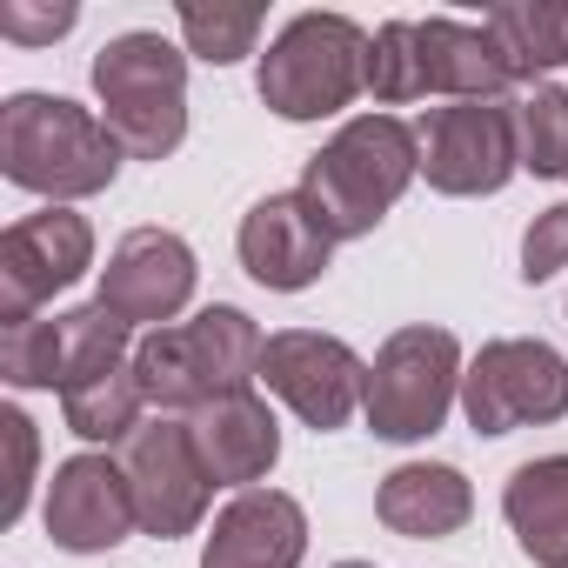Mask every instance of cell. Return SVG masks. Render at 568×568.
<instances>
[{
  "mask_svg": "<svg viewBox=\"0 0 568 568\" xmlns=\"http://www.w3.org/2000/svg\"><path fill=\"white\" fill-rule=\"evenodd\" d=\"M375 515L402 541H448L475 515V488L455 462H402L375 488Z\"/></svg>",
  "mask_w": 568,
  "mask_h": 568,
  "instance_id": "17",
  "label": "cell"
},
{
  "mask_svg": "<svg viewBox=\"0 0 568 568\" xmlns=\"http://www.w3.org/2000/svg\"><path fill=\"white\" fill-rule=\"evenodd\" d=\"M187 435H194V455H201L207 481L214 488H234V495L241 488H261L274 475V462H281V422H274V408L254 388L221 395L201 415H187Z\"/></svg>",
  "mask_w": 568,
  "mask_h": 568,
  "instance_id": "16",
  "label": "cell"
},
{
  "mask_svg": "<svg viewBox=\"0 0 568 568\" xmlns=\"http://www.w3.org/2000/svg\"><path fill=\"white\" fill-rule=\"evenodd\" d=\"M94 267V227L74 207H34L0 234V322H28L41 302Z\"/></svg>",
  "mask_w": 568,
  "mask_h": 568,
  "instance_id": "11",
  "label": "cell"
},
{
  "mask_svg": "<svg viewBox=\"0 0 568 568\" xmlns=\"http://www.w3.org/2000/svg\"><path fill=\"white\" fill-rule=\"evenodd\" d=\"M415 174H422L415 128L395 114H355L335 128V141L322 154H308L302 194L315 201V214L335 241H362L388 221V207L408 194Z\"/></svg>",
  "mask_w": 568,
  "mask_h": 568,
  "instance_id": "3",
  "label": "cell"
},
{
  "mask_svg": "<svg viewBox=\"0 0 568 568\" xmlns=\"http://www.w3.org/2000/svg\"><path fill=\"white\" fill-rule=\"evenodd\" d=\"M462 375H468V362L448 328H428V322L395 328L368 362V402H362L368 435L375 442H428L448 422V408L462 402Z\"/></svg>",
  "mask_w": 568,
  "mask_h": 568,
  "instance_id": "6",
  "label": "cell"
},
{
  "mask_svg": "<svg viewBox=\"0 0 568 568\" xmlns=\"http://www.w3.org/2000/svg\"><path fill=\"white\" fill-rule=\"evenodd\" d=\"M261 355H267V335L254 328V315L214 302L194 322L148 328L134 342V382L148 395V408H161V415H201L207 402L254 388L261 382Z\"/></svg>",
  "mask_w": 568,
  "mask_h": 568,
  "instance_id": "2",
  "label": "cell"
},
{
  "mask_svg": "<svg viewBox=\"0 0 568 568\" xmlns=\"http://www.w3.org/2000/svg\"><path fill=\"white\" fill-rule=\"evenodd\" d=\"M181 48L207 68H234L241 54H254L261 41V8H207V0H181L174 8Z\"/></svg>",
  "mask_w": 568,
  "mask_h": 568,
  "instance_id": "24",
  "label": "cell"
},
{
  "mask_svg": "<svg viewBox=\"0 0 568 568\" xmlns=\"http://www.w3.org/2000/svg\"><path fill=\"white\" fill-rule=\"evenodd\" d=\"M41 521H48V541L68 548V555H108V548H121L141 528L128 475H121V455H68L54 468V481H48Z\"/></svg>",
  "mask_w": 568,
  "mask_h": 568,
  "instance_id": "14",
  "label": "cell"
},
{
  "mask_svg": "<svg viewBox=\"0 0 568 568\" xmlns=\"http://www.w3.org/2000/svg\"><path fill=\"white\" fill-rule=\"evenodd\" d=\"M261 101L281 121H328L368 94V28L348 14H295L261 54Z\"/></svg>",
  "mask_w": 568,
  "mask_h": 568,
  "instance_id": "5",
  "label": "cell"
},
{
  "mask_svg": "<svg viewBox=\"0 0 568 568\" xmlns=\"http://www.w3.org/2000/svg\"><path fill=\"white\" fill-rule=\"evenodd\" d=\"M422 141V174L435 194L475 201V194H501L521 174L515 154V101H448L428 108V121L415 128Z\"/></svg>",
  "mask_w": 568,
  "mask_h": 568,
  "instance_id": "8",
  "label": "cell"
},
{
  "mask_svg": "<svg viewBox=\"0 0 568 568\" xmlns=\"http://www.w3.org/2000/svg\"><path fill=\"white\" fill-rule=\"evenodd\" d=\"M308 555V515L281 488H241L201 548V568H302Z\"/></svg>",
  "mask_w": 568,
  "mask_h": 568,
  "instance_id": "15",
  "label": "cell"
},
{
  "mask_svg": "<svg viewBox=\"0 0 568 568\" xmlns=\"http://www.w3.org/2000/svg\"><path fill=\"white\" fill-rule=\"evenodd\" d=\"M194 247L174 227H134L114 241L94 302H108L128 328H174V315L194 302Z\"/></svg>",
  "mask_w": 568,
  "mask_h": 568,
  "instance_id": "12",
  "label": "cell"
},
{
  "mask_svg": "<svg viewBox=\"0 0 568 568\" xmlns=\"http://www.w3.org/2000/svg\"><path fill=\"white\" fill-rule=\"evenodd\" d=\"M561 267H568V201L541 207L528 221V234H521V281H528V288L548 281V274H561Z\"/></svg>",
  "mask_w": 568,
  "mask_h": 568,
  "instance_id": "27",
  "label": "cell"
},
{
  "mask_svg": "<svg viewBox=\"0 0 568 568\" xmlns=\"http://www.w3.org/2000/svg\"><path fill=\"white\" fill-rule=\"evenodd\" d=\"M141 408H148V395H141V382H134V362L114 368V375H94V382H81V388L61 395L68 428H74L81 442H94V448H101V442L121 448V442L141 428Z\"/></svg>",
  "mask_w": 568,
  "mask_h": 568,
  "instance_id": "21",
  "label": "cell"
},
{
  "mask_svg": "<svg viewBox=\"0 0 568 568\" xmlns=\"http://www.w3.org/2000/svg\"><path fill=\"white\" fill-rule=\"evenodd\" d=\"M0 375L8 388H61V322H0Z\"/></svg>",
  "mask_w": 568,
  "mask_h": 568,
  "instance_id": "26",
  "label": "cell"
},
{
  "mask_svg": "<svg viewBox=\"0 0 568 568\" xmlns=\"http://www.w3.org/2000/svg\"><path fill=\"white\" fill-rule=\"evenodd\" d=\"M54 322H61V395L134 362V328L108 302H81V308H68Z\"/></svg>",
  "mask_w": 568,
  "mask_h": 568,
  "instance_id": "20",
  "label": "cell"
},
{
  "mask_svg": "<svg viewBox=\"0 0 568 568\" xmlns=\"http://www.w3.org/2000/svg\"><path fill=\"white\" fill-rule=\"evenodd\" d=\"M548 21H555V61L568 68V0H548Z\"/></svg>",
  "mask_w": 568,
  "mask_h": 568,
  "instance_id": "30",
  "label": "cell"
},
{
  "mask_svg": "<svg viewBox=\"0 0 568 568\" xmlns=\"http://www.w3.org/2000/svg\"><path fill=\"white\" fill-rule=\"evenodd\" d=\"M261 382H267V395L288 402L315 435L348 428L362 415V402H368V362L342 335H322V328H281V335H267Z\"/></svg>",
  "mask_w": 568,
  "mask_h": 568,
  "instance_id": "10",
  "label": "cell"
},
{
  "mask_svg": "<svg viewBox=\"0 0 568 568\" xmlns=\"http://www.w3.org/2000/svg\"><path fill=\"white\" fill-rule=\"evenodd\" d=\"M121 141L101 121V108H81L68 94H8L0 101V174L41 194L48 207H74L88 194H108L121 174Z\"/></svg>",
  "mask_w": 568,
  "mask_h": 568,
  "instance_id": "1",
  "label": "cell"
},
{
  "mask_svg": "<svg viewBox=\"0 0 568 568\" xmlns=\"http://www.w3.org/2000/svg\"><path fill=\"white\" fill-rule=\"evenodd\" d=\"M94 101L134 161H168L187 141V48L168 34H114L94 54Z\"/></svg>",
  "mask_w": 568,
  "mask_h": 568,
  "instance_id": "4",
  "label": "cell"
},
{
  "mask_svg": "<svg viewBox=\"0 0 568 568\" xmlns=\"http://www.w3.org/2000/svg\"><path fill=\"white\" fill-rule=\"evenodd\" d=\"M335 568H375V561H335Z\"/></svg>",
  "mask_w": 568,
  "mask_h": 568,
  "instance_id": "31",
  "label": "cell"
},
{
  "mask_svg": "<svg viewBox=\"0 0 568 568\" xmlns=\"http://www.w3.org/2000/svg\"><path fill=\"white\" fill-rule=\"evenodd\" d=\"M121 475H128L141 535L181 541V535H194V528L207 521L214 481H207V468H201V455H194L187 422H174V415L141 422V428L121 442Z\"/></svg>",
  "mask_w": 568,
  "mask_h": 568,
  "instance_id": "9",
  "label": "cell"
},
{
  "mask_svg": "<svg viewBox=\"0 0 568 568\" xmlns=\"http://www.w3.org/2000/svg\"><path fill=\"white\" fill-rule=\"evenodd\" d=\"M481 28H488V41L501 48V61H508L515 81H541L548 68H561V61H555V21H548V0H515V8H495Z\"/></svg>",
  "mask_w": 568,
  "mask_h": 568,
  "instance_id": "25",
  "label": "cell"
},
{
  "mask_svg": "<svg viewBox=\"0 0 568 568\" xmlns=\"http://www.w3.org/2000/svg\"><path fill=\"white\" fill-rule=\"evenodd\" d=\"M234 247H241V267L274 295L315 288V281L328 274V261H335V234L322 227V214H315V201L302 187H281V194L254 201L241 214Z\"/></svg>",
  "mask_w": 568,
  "mask_h": 568,
  "instance_id": "13",
  "label": "cell"
},
{
  "mask_svg": "<svg viewBox=\"0 0 568 568\" xmlns=\"http://www.w3.org/2000/svg\"><path fill=\"white\" fill-rule=\"evenodd\" d=\"M0 428H8V448H14V481H8V521H21V515H28V495H34V455H41V442H34V422H28L21 408H8V415H0Z\"/></svg>",
  "mask_w": 568,
  "mask_h": 568,
  "instance_id": "29",
  "label": "cell"
},
{
  "mask_svg": "<svg viewBox=\"0 0 568 568\" xmlns=\"http://www.w3.org/2000/svg\"><path fill=\"white\" fill-rule=\"evenodd\" d=\"M462 415L475 435H515V428H548L568 415V362L548 342L508 335L481 342V355L462 375Z\"/></svg>",
  "mask_w": 568,
  "mask_h": 568,
  "instance_id": "7",
  "label": "cell"
},
{
  "mask_svg": "<svg viewBox=\"0 0 568 568\" xmlns=\"http://www.w3.org/2000/svg\"><path fill=\"white\" fill-rule=\"evenodd\" d=\"M501 515L535 568H568V455H535L508 475Z\"/></svg>",
  "mask_w": 568,
  "mask_h": 568,
  "instance_id": "18",
  "label": "cell"
},
{
  "mask_svg": "<svg viewBox=\"0 0 568 568\" xmlns=\"http://www.w3.org/2000/svg\"><path fill=\"white\" fill-rule=\"evenodd\" d=\"M368 94H375V108L428 101V61H422V28L415 21H382L368 34Z\"/></svg>",
  "mask_w": 568,
  "mask_h": 568,
  "instance_id": "23",
  "label": "cell"
},
{
  "mask_svg": "<svg viewBox=\"0 0 568 568\" xmlns=\"http://www.w3.org/2000/svg\"><path fill=\"white\" fill-rule=\"evenodd\" d=\"M515 154L535 181H568V88L535 81L515 101Z\"/></svg>",
  "mask_w": 568,
  "mask_h": 568,
  "instance_id": "22",
  "label": "cell"
},
{
  "mask_svg": "<svg viewBox=\"0 0 568 568\" xmlns=\"http://www.w3.org/2000/svg\"><path fill=\"white\" fill-rule=\"evenodd\" d=\"M422 28V61H428V94L442 101H501L515 88L501 48L488 41V28H468V21H415Z\"/></svg>",
  "mask_w": 568,
  "mask_h": 568,
  "instance_id": "19",
  "label": "cell"
},
{
  "mask_svg": "<svg viewBox=\"0 0 568 568\" xmlns=\"http://www.w3.org/2000/svg\"><path fill=\"white\" fill-rule=\"evenodd\" d=\"M74 21H81V8H74V0H61V8H34V0H8V8H0V34H8L14 48H48V41H61Z\"/></svg>",
  "mask_w": 568,
  "mask_h": 568,
  "instance_id": "28",
  "label": "cell"
}]
</instances>
